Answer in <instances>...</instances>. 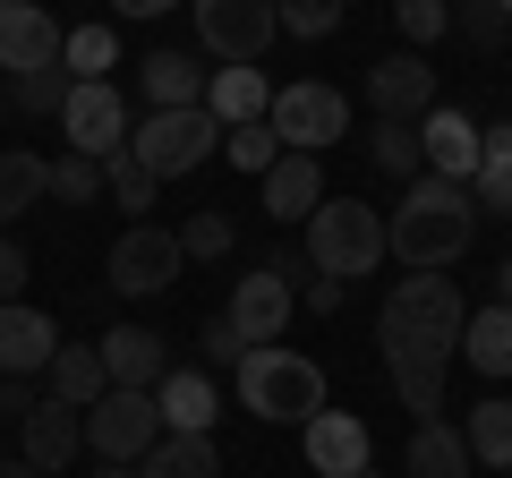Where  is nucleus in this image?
I'll return each instance as SVG.
<instances>
[{"label": "nucleus", "mask_w": 512, "mask_h": 478, "mask_svg": "<svg viewBox=\"0 0 512 478\" xmlns=\"http://www.w3.org/2000/svg\"><path fill=\"white\" fill-rule=\"evenodd\" d=\"M52 197L60 205H94V197H103V163H86V154H52Z\"/></svg>", "instance_id": "36"}, {"label": "nucleus", "mask_w": 512, "mask_h": 478, "mask_svg": "<svg viewBox=\"0 0 512 478\" xmlns=\"http://www.w3.org/2000/svg\"><path fill=\"white\" fill-rule=\"evenodd\" d=\"M137 478H222V444L214 436H163L137 461Z\"/></svg>", "instance_id": "28"}, {"label": "nucleus", "mask_w": 512, "mask_h": 478, "mask_svg": "<svg viewBox=\"0 0 512 478\" xmlns=\"http://www.w3.org/2000/svg\"><path fill=\"white\" fill-rule=\"evenodd\" d=\"M197 359H205V376H214V368H239V359H248V342L231 333V316H214V325L197 333Z\"/></svg>", "instance_id": "40"}, {"label": "nucleus", "mask_w": 512, "mask_h": 478, "mask_svg": "<svg viewBox=\"0 0 512 478\" xmlns=\"http://www.w3.org/2000/svg\"><path fill=\"white\" fill-rule=\"evenodd\" d=\"M419 146H427V171H436V180H461V188H470V180H478V146H487V129H478L470 111L436 103V111L419 120Z\"/></svg>", "instance_id": "14"}, {"label": "nucleus", "mask_w": 512, "mask_h": 478, "mask_svg": "<svg viewBox=\"0 0 512 478\" xmlns=\"http://www.w3.org/2000/svg\"><path fill=\"white\" fill-rule=\"evenodd\" d=\"M308 265L333 282H359L384 265V214L367 197H325L308 214Z\"/></svg>", "instance_id": "4"}, {"label": "nucleus", "mask_w": 512, "mask_h": 478, "mask_svg": "<svg viewBox=\"0 0 512 478\" xmlns=\"http://www.w3.org/2000/svg\"><path fill=\"white\" fill-rule=\"evenodd\" d=\"M495 291H504V308H512V257H504V274H495Z\"/></svg>", "instance_id": "47"}, {"label": "nucleus", "mask_w": 512, "mask_h": 478, "mask_svg": "<svg viewBox=\"0 0 512 478\" xmlns=\"http://www.w3.org/2000/svg\"><path fill=\"white\" fill-rule=\"evenodd\" d=\"M367 103H376V120H427V111H436V69H427V52H384L376 69H367Z\"/></svg>", "instance_id": "12"}, {"label": "nucleus", "mask_w": 512, "mask_h": 478, "mask_svg": "<svg viewBox=\"0 0 512 478\" xmlns=\"http://www.w3.org/2000/svg\"><path fill=\"white\" fill-rule=\"evenodd\" d=\"M291 308H299V291L274 274V265H256V274H239V282H231V308H222V316H231V333H239L248 350H265V342H282Z\"/></svg>", "instance_id": "11"}, {"label": "nucleus", "mask_w": 512, "mask_h": 478, "mask_svg": "<svg viewBox=\"0 0 512 478\" xmlns=\"http://www.w3.org/2000/svg\"><path fill=\"white\" fill-rule=\"evenodd\" d=\"M18 291H26V248L0 231V299H18Z\"/></svg>", "instance_id": "43"}, {"label": "nucleus", "mask_w": 512, "mask_h": 478, "mask_svg": "<svg viewBox=\"0 0 512 478\" xmlns=\"http://www.w3.org/2000/svg\"><path fill=\"white\" fill-rule=\"evenodd\" d=\"M470 205H478L487 222H512V120H495V129H487V146H478Z\"/></svg>", "instance_id": "25"}, {"label": "nucleus", "mask_w": 512, "mask_h": 478, "mask_svg": "<svg viewBox=\"0 0 512 478\" xmlns=\"http://www.w3.org/2000/svg\"><path fill=\"white\" fill-rule=\"evenodd\" d=\"M60 69H69L77 86L111 77L120 69V35H111V26H69V35H60Z\"/></svg>", "instance_id": "30"}, {"label": "nucleus", "mask_w": 512, "mask_h": 478, "mask_svg": "<svg viewBox=\"0 0 512 478\" xmlns=\"http://www.w3.org/2000/svg\"><path fill=\"white\" fill-rule=\"evenodd\" d=\"M154 444H163V402L137 385H111L103 402L86 410V453L94 461H146Z\"/></svg>", "instance_id": "7"}, {"label": "nucleus", "mask_w": 512, "mask_h": 478, "mask_svg": "<svg viewBox=\"0 0 512 478\" xmlns=\"http://www.w3.org/2000/svg\"><path fill=\"white\" fill-rule=\"evenodd\" d=\"M504 402H512V393H504Z\"/></svg>", "instance_id": "49"}, {"label": "nucleus", "mask_w": 512, "mask_h": 478, "mask_svg": "<svg viewBox=\"0 0 512 478\" xmlns=\"http://www.w3.org/2000/svg\"><path fill=\"white\" fill-rule=\"evenodd\" d=\"M299 299H308L316 316H333V308L350 299V282H333V274H308V282H299Z\"/></svg>", "instance_id": "42"}, {"label": "nucleus", "mask_w": 512, "mask_h": 478, "mask_svg": "<svg viewBox=\"0 0 512 478\" xmlns=\"http://www.w3.org/2000/svg\"><path fill=\"white\" fill-rule=\"evenodd\" d=\"M26 410H43V402H35V376H0V419L26 427Z\"/></svg>", "instance_id": "41"}, {"label": "nucleus", "mask_w": 512, "mask_h": 478, "mask_svg": "<svg viewBox=\"0 0 512 478\" xmlns=\"http://www.w3.org/2000/svg\"><path fill=\"white\" fill-rule=\"evenodd\" d=\"M461 359H470L487 385H512V308L495 299V308H470V325H461Z\"/></svg>", "instance_id": "23"}, {"label": "nucleus", "mask_w": 512, "mask_h": 478, "mask_svg": "<svg viewBox=\"0 0 512 478\" xmlns=\"http://www.w3.org/2000/svg\"><path fill=\"white\" fill-rule=\"evenodd\" d=\"M256 188H265V214L274 222H308L316 205H325V163H316V154H282Z\"/></svg>", "instance_id": "20"}, {"label": "nucleus", "mask_w": 512, "mask_h": 478, "mask_svg": "<svg viewBox=\"0 0 512 478\" xmlns=\"http://www.w3.org/2000/svg\"><path fill=\"white\" fill-rule=\"evenodd\" d=\"M60 137H69V154H86V163H111V154L137 137V111H128V94L111 86V77H94V86H69Z\"/></svg>", "instance_id": "9"}, {"label": "nucleus", "mask_w": 512, "mask_h": 478, "mask_svg": "<svg viewBox=\"0 0 512 478\" xmlns=\"http://www.w3.org/2000/svg\"><path fill=\"white\" fill-rule=\"evenodd\" d=\"M154 402H163V436H214V419H222V393L205 368H171L154 385Z\"/></svg>", "instance_id": "18"}, {"label": "nucleus", "mask_w": 512, "mask_h": 478, "mask_svg": "<svg viewBox=\"0 0 512 478\" xmlns=\"http://www.w3.org/2000/svg\"><path fill=\"white\" fill-rule=\"evenodd\" d=\"M470 239H478V205L461 180H410V197L393 205V222H384V257L410 265V274H444V265L470 257Z\"/></svg>", "instance_id": "2"}, {"label": "nucleus", "mask_w": 512, "mask_h": 478, "mask_svg": "<svg viewBox=\"0 0 512 478\" xmlns=\"http://www.w3.org/2000/svg\"><path fill=\"white\" fill-rule=\"evenodd\" d=\"M0 478H43V470H35V461L18 453V461H0Z\"/></svg>", "instance_id": "45"}, {"label": "nucleus", "mask_w": 512, "mask_h": 478, "mask_svg": "<svg viewBox=\"0 0 512 478\" xmlns=\"http://www.w3.org/2000/svg\"><path fill=\"white\" fill-rule=\"evenodd\" d=\"M239 410L248 419H274V427H308L316 410H325V368H316L308 350H282V342H265V350H248L239 359Z\"/></svg>", "instance_id": "3"}, {"label": "nucleus", "mask_w": 512, "mask_h": 478, "mask_svg": "<svg viewBox=\"0 0 512 478\" xmlns=\"http://www.w3.org/2000/svg\"><path fill=\"white\" fill-rule=\"evenodd\" d=\"M180 265H188L180 231H154V222H128V231L111 239V257H103V282H111L120 299H154V291H171V282H180Z\"/></svg>", "instance_id": "8"}, {"label": "nucleus", "mask_w": 512, "mask_h": 478, "mask_svg": "<svg viewBox=\"0 0 512 478\" xmlns=\"http://www.w3.org/2000/svg\"><path fill=\"white\" fill-rule=\"evenodd\" d=\"M205 111H214L222 129H248V120L274 111V86H265V69H214L205 77Z\"/></svg>", "instance_id": "24"}, {"label": "nucleus", "mask_w": 512, "mask_h": 478, "mask_svg": "<svg viewBox=\"0 0 512 478\" xmlns=\"http://www.w3.org/2000/svg\"><path fill=\"white\" fill-rule=\"evenodd\" d=\"M461 436H470V461L512 470V402H504V393H495V402H478L470 419H461Z\"/></svg>", "instance_id": "31"}, {"label": "nucleus", "mask_w": 512, "mask_h": 478, "mask_svg": "<svg viewBox=\"0 0 512 478\" xmlns=\"http://www.w3.org/2000/svg\"><path fill=\"white\" fill-rule=\"evenodd\" d=\"M60 60V26L43 0H0V77H26V69H52Z\"/></svg>", "instance_id": "13"}, {"label": "nucleus", "mask_w": 512, "mask_h": 478, "mask_svg": "<svg viewBox=\"0 0 512 478\" xmlns=\"http://www.w3.org/2000/svg\"><path fill=\"white\" fill-rule=\"evenodd\" d=\"M470 436L453 419H419L410 427V453H402V478H470Z\"/></svg>", "instance_id": "21"}, {"label": "nucleus", "mask_w": 512, "mask_h": 478, "mask_svg": "<svg viewBox=\"0 0 512 478\" xmlns=\"http://www.w3.org/2000/svg\"><path fill=\"white\" fill-rule=\"evenodd\" d=\"M367 163H376V171H393V180H427L419 120H376V129H367Z\"/></svg>", "instance_id": "29"}, {"label": "nucleus", "mask_w": 512, "mask_h": 478, "mask_svg": "<svg viewBox=\"0 0 512 478\" xmlns=\"http://www.w3.org/2000/svg\"><path fill=\"white\" fill-rule=\"evenodd\" d=\"M103 393H111V376H103V350H94V342H60V350H52V402L94 410Z\"/></svg>", "instance_id": "26"}, {"label": "nucleus", "mask_w": 512, "mask_h": 478, "mask_svg": "<svg viewBox=\"0 0 512 478\" xmlns=\"http://www.w3.org/2000/svg\"><path fill=\"white\" fill-rule=\"evenodd\" d=\"M205 77H214V69H197L188 52H154V60H137V94H146L154 111H197V103H205Z\"/></svg>", "instance_id": "22"}, {"label": "nucleus", "mask_w": 512, "mask_h": 478, "mask_svg": "<svg viewBox=\"0 0 512 478\" xmlns=\"http://www.w3.org/2000/svg\"><path fill=\"white\" fill-rule=\"evenodd\" d=\"M77 453H86V410H69V402L26 410V461H35L43 478H60Z\"/></svg>", "instance_id": "19"}, {"label": "nucleus", "mask_w": 512, "mask_h": 478, "mask_svg": "<svg viewBox=\"0 0 512 478\" xmlns=\"http://www.w3.org/2000/svg\"><path fill=\"white\" fill-rule=\"evenodd\" d=\"M222 163L248 171V180H265V171L282 163V137L265 129V120H248V129H222Z\"/></svg>", "instance_id": "32"}, {"label": "nucleus", "mask_w": 512, "mask_h": 478, "mask_svg": "<svg viewBox=\"0 0 512 478\" xmlns=\"http://www.w3.org/2000/svg\"><path fill=\"white\" fill-rule=\"evenodd\" d=\"M231 214H188V231H180V248L188 257H231Z\"/></svg>", "instance_id": "39"}, {"label": "nucleus", "mask_w": 512, "mask_h": 478, "mask_svg": "<svg viewBox=\"0 0 512 478\" xmlns=\"http://www.w3.org/2000/svg\"><path fill=\"white\" fill-rule=\"evenodd\" d=\"M128 154L154 171V180H180V171H197V163H214L222 154V120L214 111H146L137 120V137H128Z\"/></svg>", "instance_id": "5"}, {"label": "nucleus", "mask_w": 512, "mask_h": 478, "mask_svg": "<svg viewBox=\"0 0 512 478\" xmlns=\"http://www.w3.org/2000/svg\"><path fill=\"white\" fill-rule=\"evenodd\" d=\"M43 197H52V163L26 154V146H0V231H9L18 214H35Z\"/></svg>", "instance_id": "27"}, {"label": "nucleus", "mask_w": 512, "mask_h": 478, "mask_svg": "<svg viewBox=\"0 0 512 478\" xmlns=\"http://www.w3.org/2000/svg\"><path fill=\"white\" fill-rule=\"evenodd\" d=\"M103 188H111V197H120V214H146V205H154V171L146 163H137V154H111V163H103Z\"/></svg>", "instance_id": "35"}, {"label": "nucleus", "mask_w": 512, "mask_h": 478, "mask_svg": "<svg viewBox=\"0 0 512 478\" xmlns=\"http://www.w3.org/2000/svg\"><path fill=\"white\" fill-rule=\"evenodd\" d=\"M60 350V325L43 308H26V299H0V376H35L52 368Z\"/></svg>", "instance_id": "15"}, {"label": "nucleus", "mask_w": 512, "mask_h": 478, "mask_svg": "<svg viewBox=\"0 0 512 478\" xmlns=\"http://www.w3.org/2000/svg\"><path fill=\"white\" fill-rule=\"evenodd\" d=\"M0 94H9V86H0Z\"/></svg>", "instance_id": "50"}, {"label": "nucleus", "mask_w": 512, "mask_h": 478, "mask_svg": "<svg viewBox=\"0 0 512 478\" xmlns=\"http://www.w3.org/2000/svg\"><path fill=\"white\" fill-rule=\"evenodd\" d=\"M94 350H103V376H111V385H137V393H154V385L171 376V350H163V333H146V325H111Z\"/></svg>", "instance_id": "16"}, {"label": "nucleus", "mask_w": 512, "mask_h": 478, "mask_svg": "<svg viewBox=\"0 0 512 478\" xmlns=\"http://www.w3.org/2000/svg\"><path fill=\"white\" fill-rule=\"evenodd\" d=\"M495 9H504V26H512V0H495Z\"/></svg>", "instance_id": "48"}, {"label": "nucleus", "mask_w": 512, "mask_h": 478, "mask_svg": "<svg viewBox=\"0 0 512 478\" xmlns=\"http://www.w3.org/2000/svg\"><path fill=\"white\" fill-rule=\"evenodd\" d=\"M461 325H470V308H461L453 274H402L393 282V299L376 316V342H384V368H393L402 410L444 419V368L461 359Z\"/></svg>", "instance_id": "1"}, {"label": "nucleus", "mask_w": 512, "mask_h": 478, "mask_svg": "<svg viewBox=\"0 0 512 478\" xmlns=\"http://www.w3.org/2000/svg\"><path fill=\"white\" fill-rule=\"evenodd\" d=\"M163 9H180V0H120V18H163Z\"/></svg>", "instance_id": "44"}, {"label": "nucleus", "mask_w": 512, "mask_h": 478, "mask_svg": "<svg viewBox=\"0 0 512 478\" xmlns=\"http://www.w3.org/2000/svg\"><path fill=\"white\" fill-rule=\"evenodd\" d=\"M342 9H350V0H274L282 35H299V43H325L333 26H342Z\"/></svg>", "instance_id": "34"}, {"label": "nucleus", "mask_w": 512, "mask_h": 478, "mask_svg": "<svg viewBox=\"0 0 512 478\" xmlns=\"http://www.w3.org/2000/svg\"><path fill=\"white\" fill-rule=\"evenodd\" d=\"M69 86H77V77L60 69V60H52V69H26V77H9V103H18V111H52V120H60Z\"/></svg>", "instance_id": "33"}, {"label": "nucleus", "mask_w": 512, "mask_h": 478, "mask_svg": "<svg viewBox=\"0 0 512 478\" xmlns=\"http://www.w3.org/2000/svg\"><path fill=\"white\" fill-rule=\"evenodd\" d=\"M453 26L478 43V52H504V9H495V0H461V9H453Z\"/></svg>", "instance_id": "38"}, {"label": "nucleus", "mask_w": 512, "mask_h": 478, "mask_svg": "<svg viewBox=\"0 0 512 478\" xmlns=\"http://www.w3.org/2000/svg\"><path fill=\"white\" fill-rule=\"evenodd\" d=\"M94 478H137V461H103V470H94Z\"/></svg>", "instance_id": "46"}, {"label": "nucleus", "mask_w": 512, "mask_h": 478, "mask_svg": "<svg viewBox=\"0 0 512 478\" xmlns=\"http://www.w3.org/2000/svg\"><path fill=\"white\" fill-rule=\"evenodd\" d=\"M188 9H197V43L222 60V69H256L265 43L282 35L274 0H188Z\"/></svg>", "instance_id": "10"}, {"label": "nucleus", "mask_w": 512, "mask_h": 478, "mask_svg": "<svg viewBox=\"0 0 512 478\" xmlns=\"http://www.w3.org/2000/svg\"><path fill=\"white\" fill-rule=\"evenodd\" d=\"M393 26L410 35V52H427V43L453 26V9H444V0H393Z\"/></svg>", "instance_id": "37"}, {"label": "nucleus", "mask_w": 512, "mask_h": 478, "mask_svg": "<svg viewBox=\"0 0 512 478\" xmlns=\"http://www.w3.org/2000/svg\"><path fill=\"white\" fill-rule=\"evenodd\" d=\"M308 470L316 478H367V419H350V410H316V419H308Z\"/></svg>", "instance_id": "17"}, {"label": "nucleus", "mask_w": 512, "mask_h": 478, "mask_svg": "<svg viewBox=\"0 0 512 478\" xmlns=\"http://www.w3.org/2000/svg\"><path fill=\"white\" fill-rule=\"evenodd\" d=\"M265 129L282 137V154H325L333 137H350V103L325 86V77H291V86H274Z\"/></svg>", "instance_id": "6"}]
</instances>
